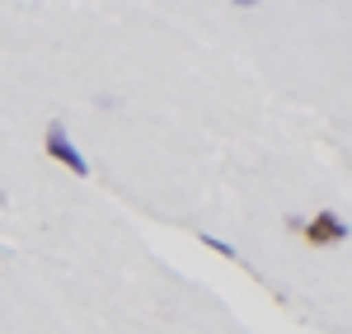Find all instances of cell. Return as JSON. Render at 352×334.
Here are the masks:
<instances>
[{
  "label": "cell",
  "instance_id": "obj_1",
  "mask_svg": "<svg viewBox=\"0 0 352 334\" xmlns=\"http://www.w3.org/2000/svg\"><path fill=\"white\" fill-rule=\"evenodd\" d=\"M300 236H305V245H315V250H329V245H343V240H348L352 226L343 222L333 207H324V212H315V217L305 222V231H300Z\"/></svg>",
  "mask_w": 352,
  "mask_h": 334
},
{
  "label": "cell",
  "instance_id": "obj_2",
  "mask_svg": "<svg viewBox=\"0 0 352 334\" xmlns=\"http://www.w3.org/2000/svg\"><path fill=\"white\" fill-rule=\"evenodd\" d=\"M43 146H47V156H52L56 165H66L76 179H89V160L76 151V141L66 137V127H61V123H47V137H43Z\"/></svg>",
  "mask_w": 352,
  "mask_h": 334
},
{
  "label": "cell",
  "instance_id": "obj_3",
  "mask_svg": "<svg viewBox=\"0 0 352 334\" xmlns=\"http://www.w3.org/2000/svg\"><path fill=\"white\" fill-rule=\"evenodd\" d=\"M202 245H207V250H217L221 259H230V264H235V259H240V254H235V245H226V240H221V236H202Z\"/></svg>",
  "mask_w": 352,
  "mask_h": 334
},
{
  "label": "cell",
  "instance_id": "obj_4",
  "mask_svg": "<svg viewBox=\"0 0 352 334\" xmlns=\"http://www.w3.org/2000/svg\"><path fill=\"white\" fill-rule=\"evenodd\" d=\"M0 207H5V194H0Z\"/></svg>",
  "mask_w": 352,
  "mask_h": 334
}]
</instances>
